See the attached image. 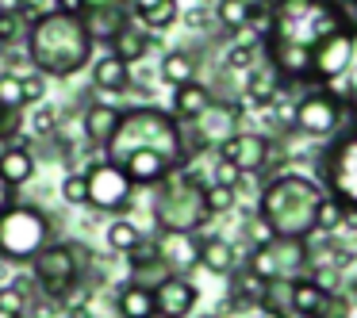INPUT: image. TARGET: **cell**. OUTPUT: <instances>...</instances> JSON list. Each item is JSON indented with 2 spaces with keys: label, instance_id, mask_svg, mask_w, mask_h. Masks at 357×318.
I'll return each instance as SVG.
<instances>
[{
  "label": "cell",
  "instance_id": "obj_10",
  "mask_svg": "<svg viewBox=\"0 0 357 318\" xmlns=\"http://www.w3.org/2000/svg\"><path fill=\"white\" fill-rule=\"evenodd\" d=\"M311 261H315V249L307 246V238H273L269 246L250 249L242 264H246L261 284H269V280H296V276H303Z\"/></svg>",
  "mask_w": 357,
  "mask_h": 318
},
{
  "label": "cell",
  "instance_id": "obj_38",
  "mask_svg": "<svg viewBox=\"0 0 357 318\" xmlns=\"http://www.w3.org/2000/svg\"><path fill=\"white\" fill-rule=\"evenodd\" d=\"M20 85H24V104H27V108L47 100V77H43L39 70H27L24 77H20Z\"/></svg>",
  "mask_w": 357,
  "mask_h": 318
},
{
  "label": "cell",
  "instance_id": "obj_19",
  "mask_svg": "<svg viewBox=\"0 0 357 318\" xmlns=\"http://www.w3.org/2000/svg\"><path fill=\"white\" fill-rule=\"evenodd\" d=\"M131 19L142 27V31H169L173 24L181 19V4L177 0H123Z\"/></svg>",
  "mask_w": 357,
  "mask_h": 318
},
{
  "label": "cell",
  "instance_id": "obj_27",
  "mask_svg": "<svg viewBox=\"0 0 357 318\" xmlns=\"http://www.w3.org/2000/svg\"><path fill=\"white\" fill-rule=\"evenodd\" d=\"M326 303H331V295H326L323 287H315L307 276L288 280V307H292V310H307V315H319V318H323Z\"/></svg>",
  "mask_w": 357,
  "mask_h": 318
},
{
  "label": "cell",
  "instance_id": "obj_37",
  "mask_svg": "<svg viewBox=\"0 0 357 318\" xmlns=\"http://www.w3.org/2000/svg\"><path fill=\"white\" fill-rule=\"evenodd\" d=\"M242 177H246V173H238L231 161L215 157V161H211V177H208V184H223V188H234V192H238V188H242Z\"/></svg>",
  "mask_w": 357,
  "mask_h": 318
},
{
  "label": "cell",
  "instance_id": "obj_36",
  "mask_svg": "<svg viewBox=\"0 0 357 318\" xmlns=\"http://www.w3.org/2000/svg\"><path fill=\"white\" fill-rule=\"evenodd\" d=\"M0 108H16V111L27 108L20 77H16V73H4V70H0Z\"/></svg>",
  "mask_w": 357,
  "mask_h": 318
},
{
  "label": "cell",
  "instance_id": "obj_30",
  "mask_svg": "<svg viewBox=\"0 0 357 318\" xmlns=\"http://www.w3.org/2000/svg\"><path fill=\"white\" fill-rule=\"evenodd\" d=\"M24 131H27V138H50V134H58V108L47 100L24 108Z\"/></svg>",
  "mask_w": 357,
  "mask_h": 318
},
{
  "label": "cell",
  "instance_id": "obj_17",
  "mask_svg": "<svg viewBox=\"0 0 357 318\" xmlns=\"http://www.w3.org/2000/svg\"><path fill=\"white\" fill-rule=\"evenodd\" d=\"M123 257H127V280H135V284H142V287H154L169 276L162 253H158V241L146 238V234H142L139 246H131Z\"/></svg>",
  "mask_w": 357,
  "mask_h": 318
},
{
  "label": "cell",
  "instance_id": "obj_42",
  "mask_svg": "<svg viewBox=\"0 0 357 318\" xmlns=\"http://www.w3.org/2000/svg\"><path fill=\"white\" fill-rule=\"evenodd\" d=\"M16 200H20V196H16V188H8L4 180H0V211H4V207H12Z\"/></svg>",
  "mask_w": 357,
  "mask_h": 318
},
{
  "label": "cell",
  "instance_id": "obj_40",
  "mask_svg": "<svg viewBox=\"0 0 357 318\" xmlns=\"http://www.w3.org/2000/svg\"><path fill=\"white\" fill-rule=\"evenodd\" d=\"M50 8H54V12H70V16H81V8H85V0H54Z\"/></svg>",
  "mask_w": 357,
  "mask_h": 318
},
{
  "label": "cell",
  "instance_id": "obj_9",
  "mask_svg": "<svg viewBox=\"0 0 357 318\" xmlns=\"http://www.w3.org/2000/svg\"><path fill=\"white\" fill-rule=\"evenodd\" d=\"M319 184L342 207H357V131H338L319 154Z\"/></svg>",
  "mask_w": 357,
  "mask_h": 318
},
{
  "label": "cell",
  "instance_id": "obj_18",
  "mask_svg": "<svg viewBox=\"0 0 357 318\" xmlns=\"http://www.w3.org/2000/svg\"><path fill=\"white\" fill-rule=\"evenodd\" d=\"M119 116H123V108H119V104L89 100L85 108H81V134H85V142H93V146H104V142L112 138V131H116Z\"/></svg>",
  "mask_w": 357,
  "mask_h": 318
},
{
  "label": "cell",
  "instance_id": "obj_7",
  "mask_svg": "<svg viewBox=\"0 0 357 318\" xmlns=\"http://www.w3.org/2000/svg\"><path fill=\"white\" fill-rule=\"evenodd\" d=\"M47 241H54V215L43 203L16 200L0 211V261L4 264H31Z\"/></svg>",
  "mask_w": 357,
  "mask_h": 318
},
{
  "label": "cell",
  "instance_id": "obj_29",
  "mask_svg": "<svg viewBox=\"0 0 357 318\" xmlns=\"http://www.w3.org/2000/svg\"><path fill=\"white\" fill-rule=\"evenodd\" d=\"M211 16H215V27H223L227 35H246L254 27V12L242 0H219L211 8Z\"/></svg>",
  "mask_w": 357,
  "mask_h": 318
},
{
  "label": "cell",
  "instance_id": "obj_31",
  "mask_svg": "<svg viewBox=\"0 0 357 318\" xmlns=\"http://www.w3.org/2000/svg\"><path fill=\"white\" fill-rule=\"evenodd\" d=\"M142 230L131 223V218H116V223H108V230H104V241H108L112 253H127L131 246H139Z\"/></svg>",
  "mask_w": 357,
  "mask_h": 318
},
{
  "label": "cell",
  "instance_id": "obj_1",
  "mask_svg": "<svg viewBox=\"0 0 357 318\" xmlns=\"http://www.w3.org/2000/svg\"><path fill=\"white\" fill-rule=\"evenodd\" d=\"M24 50H27L31 70H39L43 77H54V81L77 77V73L89 70V62L96 58V47H93V39H89L81 16L54 12V8L39 12V16L31 19Z\"/></svg>",
  "mask_w": 357,
  "mask_h": 318
},
{
  "label": "cell",
  "instance_id": "obj_48",
  "mask_svg": "<svg viewBox=\"0 0 357 318\" xmlns=\"http://www.w3.org/2000/svg\"><path fill=\"white\" fill-rule=\"evenodd\" d=\"M4 150H8V138H0V154H4Z\"/></svg>",
  "mask_w": 357,
  "mask_h": 318
},
{
  "label": "cell",
  "instance_id": "obj_20",
  "mask_svg": "<svg viewBox=\"0 0 357 318\" xmlns=\"http://www.w3.org/2000/svg\"><path fill=\"white\" fill-rule=\"evenodd\" d=\"M89 81H93L96 93H127L131 88V65H123L116 54L104 50L100 58L89 62Z\"/></svg>",
  "mask_w": 357,
  "mask_h": 318
},
{
  "label": "cell",
  "instance_id": "obj_12",
  "mask_svg": "<svg viewBox=\"0 0 357 318\" xmlns=\"http://www.w3.org/2000/svg\"><path fill=\"white\" fill-rule=\"evenodd\" d=\"M357 58V27H338L331 31L315 50H311V85H323V88H334L342 77L349 73Z\"/></svg>",
  "mask_w": 357,
  "mask_h": 318
},
{
  "label": "cell",
  "instance_id": "obj_21",
  "mask_svg": "<svg viewBox=\"0 0 357 318\" xmlns=\"http://www.w3.org/2000/svg\"><path fill=\"white\" fill-rule=\"evenodd\" d=\"M158 81H165L169 88L192 85V81H200V58L192 50H165L158 62Z\"/></svg>",
  "mask_w": 357,
  "mask_h": 318
},
{
  "label": "cell",
  "instance_id": "obj_22",
  "mask_svg": "<svg viewBox=\"0 0 357 318\" xmlns=\"http://www.w3.org/2000/svg\"><path fill=\"white\" fill-rule=\"evenodd\" d=\"M238 249H234V241L219 238V234H208V238H200V269H208L211 276H231L234 269H238Z\"/></svg>",
  "mask_w": 357,
  "mask_h": 318
},
{
  "label": "cell",
  "instance_id": "obj_43",
  "mask_svg": "<svg viewBox=\"0 0 357 318\" xmlns=\"http://www.w3.org/2000/svg\"><path fill=\"white\" fill-rule=\"evenodd\" d=\"M27 0H0V16H8V12H24Z\"/></svg>",
  "mask_w": 357,
  "mask_h": 318
},
{
  "label": "cell",
  "instance_id": "obj_24",
  "mask_svg": "<svg viewBox=\"0 0 357 318\" xmlns=\"http://www.w3.org/2000/svg\"><path fill=\"white\" fill-rule=\"evenodd\" d=\"M215 100V93H211L204 81H192V85H181L173 88V104H169V116L177 119V123H188V119H196L208 104Z\"/></svg>",
  "mask_w": 357,
  "mask_h": 318
},
{
  "label": "cell",
  "instance_id": "obj_3",
  "mask_svg": "<svg viewBox=\"0 0 357 318\" xmlns=\"http://www.w3.org/2000/svg\"><path fill=\"white\" fill-rule=\"evenodd\" d=\"M139 150L165 157L173 169H181L185 157H181L177 119H173L169 111L154 108V104H135V108H123V116H119L112 138L104 142V154H108V161H123L127 154H139Z\"/></svg>",
  "mask_w": 357,
  "mask_h": 318
},
{
  "label": "cell",
  "instance_id": "obj_32",
  "mask_svg": "<svg viewBox=\"0 0 357 318\" xmlns=\"http://www.w3.org/2000/svg\"><path fill=\"white\" fill-rule=\"evenodd\" d=\"M27 27H31V16H27V12H8V16H0V50L4 47H24Z\"/></svg>",
  "mask_w": 357,
  "mask_h": 318
},
{
  "label": "cell",
  "instance_id": "obj_8",
  "mask_svg": "<svg viewBox=\"0 0 357 318\" xmlns=\"http://www.w3.org/2000/svg\"><path fill=\"white\" fill-rule=\"evenodd\" d=\"M346 127V100L334 96L323 85H307L296 96V111H292V134L311 142H331L334 134Z\"/></svg>",
  "mask_w": 357,
  "mask_h": 318
},
{
  "label": "cell",
  "instance_id": "obj_25",
  "mask_svg": "<svg viewBox=\"0 0 357 318\" xmlns=\"http://www.w3.org/2000/svg\"><path fill=\"white\" fill-rule=\"evenodd\" d=\"M150 50H154V35L131 24L127 31H119L116 39H112L108 54H116L123 65H139V62H146V58H150Z\"/></svg>",
  "mask_w": 357,
  "mask_h": 318
},
{
  "label": "cell",
  "instance_id": "obj_33",
  "mask_svg": "<svg viewBox=\"0 0 357 318\" xmlns=\"http://www.w3.org/2000/svg\"><path fill=\"white\" fill-rule=\"evenodd\" d=\"M234 203H238V192L234 188H223V184H204V207H208V215H227V211H234Z\"/></svg>",
  "mask_w": 357,
  "mask_h": 318
},
{
  "label": "cell",
  "instance_id": "obj_34",
  "mask_svg": "<svg viewBox=\"0 0 357 318\" xmlns=\"http://www.w3.org/2000/svg\"><path fill=\"white\" fill-rule=\"evenodd\" d=\"M315 230H323V234H338L342 230V203L331 200L326 192H323V200H319V207H315Z\"/></svg>",
  "mask_w": 357,
  "mask_h": 318
},
{
  "label": "cell",
  "instance_id": "obj_41",
  "mask_svg": "<svg viewBox=\"0 0 357 318\" xmlns=\"http://www.w3.org/2000/svg\"><path fill=\"white\" fill-rule=\"evenodd\" d=\"M346 127H349V131H357V93L346 96Z\"/></svg>",
  "mask_w": 357,
  "mask_h": 318
},
{
  "label": "cell",
  "instance_id": "obj_44",
  "mask_svg": "<svg viewBox=\"0 0 357 318\" xmlns=\"http://www.w3.org/2000/svg\"><path fill=\"white\" fill-rule=\"evenodd\" d=\"M277 318H319V315H307V310H292V307H288V310H280Z\"/></svg>",
  "mask_w": 357,
  "mask_h": 318
},
{
  "label": "cell",
  "instance_id": "obj_45",
  "mask_svg": "<svg viewBox=\"0 0 357 318\" xmlns=\"http://www.w3.org/2000/svg\"><path fill=\"white\" fill-rule=\"evenodd\" d=\"M346 24H349V27H357V0L346 8Z\"/></svg>",
  "mask_w": 357,
  "mask_h": 318
},
{
  "label": "cell",
  "instance_id": "obj_35",
  "mask_svg": "<svg viewBox=\"0 0 357 318\" xmlns=\"http://www.w3.org/2000/svg\"><path fill=\"white\" fill-rule=\"evenodd\" d=\"M58 196H62L66 207H85V173L70 169L62 177V184H58Z\"/></svg>",
  "mask_w": 357,
  "mask_h": 318
},
{
  "label": "cell",
  "instance_id": "obj_11",
  "mask_svg": "<svg viewBox=\"0 0 357 318\" xmlns=\"http://www.w3.org/2000/svg\"><path fill=\"white\" fill-rule=\"evenodd\" d=\"M85 207H96L104 215H123L135 203V184L127 173L112 161H93L85 165Z\"/></svg>",
  "mask_w": 357,
  "mask_h": 318
},
{
  "label": "cell",
  "instance_id": "obj_5",
  "mask_svg": "<svg viewBox=\"0 0 357 318\" xmlns=\"http://www.w3.org/2000/svg\"><path fill=\"white\" fill-rule=\"evenodd\" d=\"M204 184L196 165L173 169L162 184H154V226L158 230H181V234H200L211 223L204 207Z\"/></svg>",
  "mask_w": 357,
  "mask_h": 318
},
{
  "label": "cell",
  "instance_id": "obj_6",
  "mask_svg": "<svg viewBox=\"0 0 357 318\" xmlns=\"http://www.w3.org/2000/svg\"><path fill=\"white\" fill-rule=\"evenodd\" d=\"M338 27H346V12L334 8L331 0H273L269 27H265L261 39H277V42L315 50Z\"/></svg>",
  "mask_w": 357,
  "mask_h": 318
},
{
  "label": "cell",
  "instance_id": "obj_46",
  "mask_svg": "<svg viewBox=\"0 0 357 318\" xmlns=\"http://www.w3.org/2000/svg\"><path fill=\"white\" fill-rule=\"evenodd\" d=\"M331 4H334V8H342V12H346L349 4H354V0H331Z\"/></svg>",
  "mask_w": 357,
  "mask_h": 318
},
{
  "label": "cell",
  "instance_id": "obj_28",
  "mask_svg": "<svg viewBox=\"0 0 357 318\" xmlns=\"http://www.w3.org/2000/svg\"><path fill=\"white\" fill-rule=\"evenodd\" d=\"M265 58V50H261V39H234L231 47L223 50V73H246V70H254L257 62Z\"/></svg>",
  "mask_w": 357,
  "mask_h": 318
},
{
  "label": "cell",
  "instance_id": "obj_15",
  "mask_svg": "<svg viewBox=\"0 0 357 318\" xmlns=\"http://www.w3.org/2000/svg\"><path fill=\"white\" fill-rule=\"evenodd\" d=\"M150 292H154V315L158 318H188L196 310V303H200L196 284L188 276H177V272H169V276H165L162 284H154Z\"/></svg>",
  "mask_w": 357,
  "mask_h": 318
},
{
  "label": "cell",
  "instance_id": "obj_16",
  "mask_svg": "<svg viewBox=\"0 0 357 318\" xmlns=\"http://www.w3.org/2000/svg\"><path fill=\"white\" fill-rule=\"evenodd\" d=\"M158 253H162L165 269L177 272V276H188V272L200 264V234H181V230H158Z\"/></svg>",
  "mask_w": 357,
  "mask_h": 318
},
{
  "label": "cell",
  "instance_id": "obj_49",
  "mask_svg": "<svg viewBox=\"0 0 357 318\" xmlns=\"http://www.w3.org/2000/svg\"><path fill=\"white\" fill-rule=\"evenodd\" d=\"M85 4H108V0H85Z\"/></svg>",
  "mask_w": 357,
  "mask_h": 318
},
{
  "label": "cell",
  "instance_id": "obj_4",
  "mask_svg": "<svg viewBox=\"0 0 357 318\" xmlns=\"http://www.w3.org/2000/svg\"><path fill=\"white\" fill-rule=\"evenodd\" d=\"M27 269H31L35 292L62 303L73 287L89 284V272L96 269V253L81 238H54L35 253V261Z\"/></svg>",
  "mask_w": 357,
  "mask_h": 318
},
{
  "label": "cell",
  "instance_id": "obj_14",
  "mask_svg": "<svg viewBox=\"0 0 357 318\" xmlns=\"http://www.w3.org/2000/svg\"><path fill=\"white\" fill-rule=\"evenodd\" d=\"M81 24H85L93 47H112V39L119 31H127L135 19H131L123 0H108V4H85L81 8Z\"/></svg>",
  "mask_w": 357,
  "mask_h": 318
},
{
  "label": "cell",
  "instance_id": "obj_23",
  "mask_svg": "<svg viewBox=\"0 0 357 318\" xmlns=\"http://www.w3.org/2000/svg\"><path fill=\"white\" fill-rule=\"evenodd\" d=\"M35 154L27 146H20V142H8V150H4V154H0V180H4V184L8 188H24L27 180L35 177Z\"/></svg>",
  "mask_w": 357,
  "mask_h": 318
},
{
  "label": "cell",
  "instance_id": "obj_13",
  "mask_svg": "<svg viewBox=\"0 0 357 318\" xmlns=\"http://www.w3.org/2000/svg\"><path fill=\"white\" fill-rule=\"evenodd\" d=\"M215 157L231 161L246 177H257V173H265L273 165V138L261 131H234L231 138H223L215 146Z\"/></svg>",
  "mask_w": 357,
  "mask_h": 318
},
{
  "label": "cell",
  "instance_id": "obj_2",
  "mask_svg": "<svg viewBox=\"0 0 357 318\" xmlns=\"http://www.w3.org/2000/svg\"><path fill=\"white\" fill-rule=\"evenodd\" d=\"M323 184L303 173H277L257 192V215L273 226L277 238H307L315 230V207Z\"/></svg>",
  "mask_w": 357,
  "mask_h": 318
},
{
  "label": "cell",
  "instance_id": "obj_26",
  "mask_svg": "<svg viewBox=\"0 0 357 318\" xmlns=\"http://www.w3.org/2000/svg\"><path fill=\"white\" fill-rule=\"evenodd\" d=\"M116 315L119 318H158L154 315V292L135 280H123L116 287Z\"/></svg>",
  "mask_w": 357,
  "mask_h": 318
},
{
  "label": "cell",
  "instance_id": "obj_39",
  "mask_svg": "<svg viewBox=\"0 0 357 318\" xmlns=\"http://www.w3.org/2000/svg\"><path fill=\"white\" fill-rule=\"evenodd\" d=\"M273 238H277V234H273V226L254 211V215L246 218V246H250V249H257V246H269Z\"/></svg>",
  "mask_w": 357,
  "mask_h": 318
},
{
  "label": "cell",
  "instance_id": "obj_47",
  "mask_svg": "<svg viewBox=\"0 0 357 318\" xmlns=\"http://www.w3.org/2000/svg\"><path fill=\"white\" fill-rule=\"evenodd\" d=\"M0 318H20V315H12V310H4V307H0Z\"/></svg>",
  "mask_w": 357,
  "mask_h": 318
}]
</instances>
